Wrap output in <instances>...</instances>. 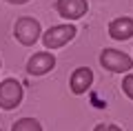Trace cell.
<instances>
[{
  "label": "cell",
  "instance_id": "cell-1",
  "mask_svg": "<svg viewBox=\"0 0 133 131\" xmlns=\"http://www.w3.org/2000/svg\"><path fill=\"white\" fill-rule=\"evenodd\" d=\"M14 36H16V40H18L20 45L33 47V45L40 40V36H42V27H40V22L36 18H31V16H20V18L16 20V24H14Z\"/></svg>",
  "mask_w": 133,
  "mask_h": 131
},
{
  "label": "cell",
  "instance_id": "cell-2",
  "mask_svg": "<svg viewBox=\"0 0 133 131\" xmlns=\"http://www.w3.org/2000/svg\"><path fill=\"white\" fill-rule=\"evenodd\" d=\"M76 33H78V29L69 22L66 24H53L51 29H47L42 33V45H44V49L53 51V49H60L64 45H69L76 38Z\"/></svg>",
  "mask_w": 133,
  "mask_h": 131
},
{
  "label": "cell",
  "instance_id": "cell-3",
  "mask_svg": "<svg viewBox=\"0 0 133 131\" xmlns=\"http://www.w3.org/2000/svg\"><path fill=\"white\" fill-rule=\"evenodd\" d=\"M100 65L111 73H129L133 69V58L124 51H118V49H102Z\"/></svg>",
  "mask_w": 133,
  "mask_h": 131
},
{
  "label": "cell",
  "instance_id": "cell-4",
  "mask_svg": "<svg viewBox=\"0 0 133 131\" xmlns=\"http://www.w3.org/2000/svg\"><path fill=\"white\" fill-rule=\"evenodd\" d=\"M22 84L14 78H7L0 82V109H5V111H11V109L20 107L22 102Z\"/></svg>",
  "mask_w": 133,
  "mask_h": 131
},
{
  "label": "cell",
  "instance_id": "cell-5",
  "mask_svg": "<svg viewBox=\"0 0 133 131\" xmlns=\"http://www.w3.org/2000/svg\"><path fill=\"white\" fill-rule=\"evenodd\" d=\"M56 67V56L51 51H38L27 60V73L29 76H44Z\"/></svg>",
  "mask_w": 133,
  "mask_h": 131
},
{
  "label": "cell",
  "instance_id": "cell-6",
  "mask_svg": "<svg viewBox=\"0 0 133 131\" xmlns=\"http://www.w3.org/2000/svg\"><path fill=\"white\" fill-rule=\"evenodd\" d=\"M89 9L87 0H58L56 2V11L62 16L64 20H80Z\"/></svg>",
  "mask_w": 133,
  "mask_h": 131
},
{
  "label": "cell",
  "instance_id": "cell-7",
  "mask_svg": "<svg viewBox=\"0 0 133 131\" xmlns=\"http://www.w3.org/2000/svg\"><path fill=\"white\" fill-rule=\"evenodd\" d=\"M91 84H93V71H91L89 67H78L71 73V78H69V89L76 96L87 93V91L91 89Z\"/></svg>",
  "mask_w": 133,
  "mask_h": 131
},
{
  "label": "cell",
  "instance_id": "cell-8",
  "mask_svg": "<svg viewBox=\"0 0 133 131\" xmlns=\"http://www.w3.org/2000/svg\"><path fill=\"white\" fill-rule=\"evenodd\" d=\"M109 36L113 40H129L133 38V18L122 16V18H115L109 22Z\"/></svg>",
  "mask_w": 133,
  "mask_h": 131
},
{
  "label": "cell",
  "instance_id": "cell-9",
  "mask_svg": "<svg viewBox=\"0 0 133 131\" xmlns=\"http://www.w3.org/2000/svg\"><path fill=\"white\" fill-rule=\"evenodd\" d=\"M11 131H42V124H40L36 118H20V120L11 127Z\"/></svg>",
  "mask_w": 133,
  "mask_h": 131
},
{
  "label": "cell",
  "instance_id": "cell-10",
  "mask_svg": "<svg viewBox=\"0 0 133 131\" xmlns=\"http://www.w3.org/2000/svg\"><path fill=\"white\" fill-rule=\"evenodd\" d=\"M122 91L129 100H133V73H127L122 78Z\"/></svg>",
  "mask_w": 133,
  "mask_h": 131
},
{
  "label": "cell",
  "instance_id": "cell-11",
  "mask_svg": "<svg viewBox=\"0 0 133 131\" xmlns=\"http://www.w3.org/2000/svg\"><path fill=\"white\" fill-rule=\"evenodd\" d=\"M93 131H122L118 124H109V122H102V124H95Z\"/></svg>",
  "mask_w": 133,
  "mask_h": 131
},
{
  "label": "cell",
  "instance_id": "cell-12",
  "mask_svg": "<svg viewBox=\"0 0 133 131\" xmlns=\"http://www.w3.org/2000/svg\"><path fill=\"white\" fill-rule=\"evenodd\" d=\"M9 5H24V2H29V0H7Z\"/></svg>",
  "mask_w": 133,
  "mask_h": 131
},
{
  "label": "cell",
  "instance_id": "cell-13",
  "mask_svg": "<svg viewBox=\"0 0 133 131\" xmlns=\"http://www.w3.org/2000/svg\"><path fill=\"white\" fill-rule=\"evenodd\" d=\"M0 69H2V62H0Z\"/></svg>",
  "mask_w": 133,
  "mask_h": 131
},
{
  "label": "cell",
  "instance_id": "cell-14",
  "mask_svg": "<svg viewBox=\"0 0 133 131\" xmlns=\"http://www.w3.org/2000/svg\"><path fill=\"white\" fill-rule=\"evenodd\" d=\"M0 131H2V129H0Z\"/></svg>",
  "mask_w": 133,
  "mask_h": 131
}]
</instances>
